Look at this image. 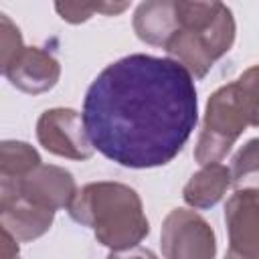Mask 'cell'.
<instances>
[{"instance_id": "obj_13", "label": "cell", "mask_w": 259, "mask_h": 259, "mask_svg": "<svg viewBox=\"0 0 259 259\" xmlns=\"http://www.w3.org/2000/svg\"><path fill=\"white\" fill-rule=\"evenodd\" d=\"M40 162L34 146L20 140H4L0 144V184L20 182Z\"/></svg>"}, {"instance_id": "obj_17", "label": "cell", "mask_w": 259, "mask_h": 259, "mask_svg": "<svg viewBox=\"0 0 259 259\" xmlns=\"http://www.w3.org/2000/svg\"><path fill=\"white\" fill-rule=\"evenodd\" d=\"M18 239L12 235V233H8L6 229H2V249H0V257L2 259H10V257H14V255H18Z\"/></svg>"}, {"instance_id": "obj_4", "label": "cell", "mask_w": 259, "mask_h": 259, "mask_svg": "<svg viewBox=\"0 0 259 259\" xmlns=\"http://www.w3.org/2000/svg\"><path fill=\"white\" fill-rule=\"evenodd\" d=\"M249 125L259 127V65H251L208 97L194 160L200 166L221 162Z\"/></svg>"}, {"instance_id": "obj_14", "label": "cell", "mask_w": 259, "mask_h": 259, "mask_svg": "<svg viewBox=\"0 0 259 259\" xmlns=\"http://www.w3.org/2000/svg\"><path fill=\"white\" fill-rule=\"evenodd\" d=\"M57 14L69 24H83L101 12L103 0H53Z\"/></svg>"}, {"instance_id": "obj_15", "label": "cell", "mask_w": 259, "mask_h": 259, "mask_svg": "<svg viewBox=\"0 0 259 259\" xmlns=\"http://www.w3.org/2000/svg\"><path fill=\"white\" fill-rule=\"evenodd\" d=\"M231 174L235 182H241L259 172V138L249 140L231 160Z\"/></svg>"}, {"instance_id": "obj_3", "label": "cell", "mask_w": 259, "mask_h": 259, "mask_svg": "<svg viewBox=\"0 0 259 259\" xmlns=\"http://www.w3.org/2000/svg\"><path fill=\"white\" fill-rule=\"evenodd\" d=\"M176 16L178 30L168 40L166 53L194 79H204L235 45L233 10L223 0H176Z\"/></svg>"}, {"instance_id": "obj_8", "label": "cell", "mask_w": 259, "mask_h": 259, "mask_svg": "<svg viewBox=\"0 0 259 259\" xmlns=\"http://www.w3.org/2000/svg\"><path fill=\"white\" fill-rule=\"evenodd\" d=\"M225 225L229 235L227 257L259 259V190L239 188L225 204Z\"/></svg>"}, {"instance_id": "obj_11", "label": "cell", "mask_w": 259, "mask_h": 259, "mask_svg": "<svg viewBox=\"0 0 259 259\" xmlns=\"http://www.w3.org/2000/svg\"><path fill=\"white\" fill-rule=\"evenodd\" d=\"M132 26L136 36L152 47L166 49L168 40L178 30L176 0H144L134 12Z\"/></svg>"}, {"instance_id": "obj_18", "label": "cell", "mask_w": 259, "mask_h": 259, "mask_svg": "<svg viewBox=\"0 0 259 259\" xmlns=\"http://www.w3.org/2000/svg\"><path fill=\"white\" fill-rule=\"evenodd\" d=\"M132 0H103V6H101V12L103 16H117L121 12H125L130 8Z\"/></svg>"}, {"instance_id": "obj_10", "label": "cell", "mask_w": 259, "mask_h": 259, "mask_svg": "<svg viewBox=\"0 0 259 259\" xmlns=\"http://www.w3.org/2000/svg\"><path fill=\"white\" fill-rule=\"evenodd\" d=\"M55 212L57 210L38 206L22 196L0 198V227L12 233L18 243H28L42 237L51 229Z\"/></svg>"}, {"instance_id": "obj_12", "label": "cell", "mask_w": 259, "mask_h": 259, "mask_svg": "<svg viewBox=\"0 0 259 259\" xmlns=\"http://www.w3.org/2000/svg\"><path fill=\"white\" fill-rule=\"evenodd\" d=\"M233 184L235 180L231 168L221 162H210L200 166V170L190 176V180L182 188V198L188 206L206 210L219 204Z\"/></svg>"}, {"instance_id": "obj_6", "label": "cell", "mask_w": 259, "mask_h": 259, "mask_svg": "<svg viewBox=\"0 0 259 259\" xmlns=\"http://www.w3.org/2000/svg\"><path fill=\"white\" fill-rule=\"evenodd\" d=\"M36 140L49 154L67 160L83 162L95 154L83 113L71 107H51L42 111L36 121Z\"/></svg>"}, {"instance_id": "obj_1", "label": "cell", "mask_w": 259, "mask_h": 259, "mask_svg": "<svg viewBox=\"0 0 259 259\" xmlns=\"http://www.w3.org/2000/svg\"><path fill=\"white\" fill-rule=\"evenodd\" d=\"M83 119L107 160L134 170L166 166L198 123L194 77L170 57H121L91 81Z\"/></svg>"}, {"instance_id": "obj_9", "label": "cell", "mask_w": 259, "mask_h": 259, "mask_svg": "<svg viewBox=\"0 0 259 259\" xmlns=\"http://www.w3.org/2000/svg\"><path fill=\"white\" fill-rule=\"evenodd\" d=\"M2 73L18 91L40 95L59 83L61 63L53 53L40 47H24L6 67H2Z\"/></svg>"}, {"instance_id": "obj_5", "label": "cell", "mask_w": 259, "mask_h": 259, "mask_svg": "<svg viewBox=\"0 0 259 259\" xmlns=\"http://www.w3.org/2000/svg\"><path fill=\"white\" fill-rule=\"evenodd\" d=\"M160 249L166 259H212L217 237L208 221L192 206H178L162 221Z\"/></svg>"}, {"instance_id": "obj_2", "label": "cell", "mask_w": 259, "mask_h": 259, "mask_svg": "<svg viewBox=\"0 0 259 259\" xmlns=\"http://www.w3.org/2000/svg\"><path fill=\"white\" fill-rule=\"evenodd\" d=\"M67 210L75 223L89 227L97 243L107 247L111 255L132 251L150 235L144 202L123 182H89L77 190Z\"/></svg>"}, {"instance_id": "obj_16", "label": "cell", "mask_w": 259, "mask_h": 259, "mask_svg": "<svg viewBox=\"0 0 259 259\" xmlns=\"http://www.w3.org/2000/svg\"><path fill=\"white\" fill-rule=\"evenodd\" d=\"M2 49H0V67H6L22 49H24V42H22V34H20V28L6 16L2 14Z\"/></svg>"}, {"instance_id": "obj_7", "label": "cell", "mask_w": 259, "mask_h": 259, "mask_svg": "<svg viewBox=\"0 0 259 259\" xmlns=\"http://www.w3.org/2000/svg\"><path fill=\"white\" fill-rule=\"evenodd\" d=\"M77 190H79L77 182L69 170H65L63 166L40 162L20 182L0 184V198L22 196L38 206L61 210V208H69Z\"/></svg>"}]
</instances>
